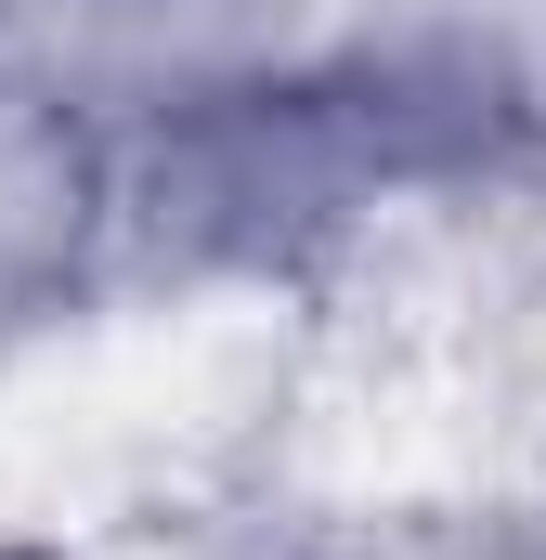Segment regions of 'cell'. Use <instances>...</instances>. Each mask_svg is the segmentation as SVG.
Listing matches in <instances>:
<instances>
[]
</instances>
